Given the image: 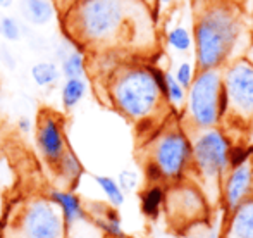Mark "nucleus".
I'll return each mask as SVG.
<instances>
[{
  "label": "nucleus",
  "instance_id": "f257e3e1",
  "mask_svg": "<svg viewBox=\"0 0 253 238\" xmlns=\"http://www.w3.org/2000/svg\"><path fill=\"white\" fill-rule=\"evenodd\" d=\"M64 35L86 54L133 45L140 0H74L59 14Z\"/></svg>",
  "mask_w": 253,
  "mask_h": 238
},
{
  "label": "nucleus",
  "instance_id": "f03ea898",
  "mask_svg": "<svg viewBox=\"0 0 253 238\" xmlns=\"http://www.w3.org/2000/svg\"><path fill=\"white\" fill-rule=\"evenodd\" d=\"M160 88L159 73L148 69H126L114 78L110 97L116 107L129 118H145L155 107Z\"/></svg>",
  "mask_w": 253,
  "mask_h": 238
},
{
  "label": "nucleus",
  "instance_id": "7ed1b4c3",
  "mask_svg": "<svg viewBox=\"0 0 253 238\" xmlns=\"http://www.w3.org/2000/svg\"><path fill=\"white\" fill-rule=\"evenodd\" d=\"M238 35L236 17L227 7H212L203 14L197 26L198 60L205 69L226 59Z\"/></svg>",
  "mask_w": 253,
  "mask_h": 238
},
{
  "label": "nucleus",
  "instance_id": "20e7f679",
  "mask_svg": "<svg viewBox=\"0 0 253 238\" xmlns=\"http://www.w3.org/2000/svg\"><path fill=\"white\" fill-rule=\"evenodd\" d=\"M9 232L12 238H66L67 228L50 198L37 197L24 202Z\"/></svg>",
  "mask_w": 253,
  "mask_h": 238
},
{
  "label": "nucleus",
  "instance_id": "39448f33",
  "mask_svg": "<svg viewBox=\"0 0 253 238\" xmlns=\"http://www.w3.org/2000/svg\"><path fill=\"white\" fill-rule=\"evenodd\" d=\"M219 104L226 105V95L220 94V80L215 71H203L191 90V112L200 126H210L219 116Z\"/></svg>",
  "mask_w": 253,
  "mask_h": 238
},
{
  "label": "nucleus",
  "instance_id": "423d86ee",
  "mask_svg": "<svg viewBox=\"0 0 253 238\" xmlns=\"http://www.w3.org/2000/svg\"><path fill=\"white\" fill-rule=\"evenodd\" d=\"M37 145L42 157L48 166H55V162L62 157L67 148L64 123L60 116L50 111H42L37 121Z\"/></svg>",
  "mask_w": 253,
  "mask_h": 238
},
{
  "label": "nucleus",
  "instance_id": "0eeeda50",
  "mask_svg": "<svg viewBox=\"0 0 253 238\" xmlns=\"http://www.w3.org/2000/svg\"><path fill=\"white\" fill-rule=\"evenodd\" d=\"M195 159L205 175L215 176L227 166V142L219 131H209L195 145Z\"/></svg>",
  "mask_w": 253,
  "mask_h": 238
},
{
  "label": "nucleus",
  "instance_id": "6e6552de",
  "mask_svg": "<svg viewBox=\"0 0 253 238\" xmlns=\"http://www.w3.org/2000/svg\"><path fill=\"white\" fill-rule=\"evenodd\" d=\"M190 154L188 143L181 135L172 133L160 140L155 150V166L162 175L177 176Z\"/></svg>",
  "mask_w": 253,
  "mask_h": 238
},
{
  "label": "nucleus",
  "instance_id": "1a4fd4ad",
  "mask_svg": "<svg viewBox=\"0 0 253 238\" xmlns=\"http://www.w3.org/2000/svg\"><path fill=\"white\" fill-rule=\"evenodd\" d=\"M227 95L231 102L243 112H253V69L238 64L227 74Z\"/></svg>",
  "mask_w": 253,
  "mask_h": 238
},
{
  "label": "nucleus",
  "instance_id": "9d476101",
  "mask_svg": "<svg viewBox=\"0 0 253 238\" xmlns=\"http://www.w3.org/2000/svg\"><path fill=\"white\" fill-rule=\"evenodd\" d=\"M48 198L59 207L67 230L88 218L86 209L83 207V202L73 190H52Z\"/></svg>",
  "mask_w": 253,
  "mask_h": 238
},
{
  "label": "nucleus",
  "instance_id": "9b49d317",
  "mask_svg": "<svg viewBox=\"0 0 253 238\" xmlns=\"http://www.w3.org/2000/svg\"><path fill=\"white\" fill-rule=\"evenodd\" d=\"M19 7L24 21L35 26H45L57 16L53 0H21Z\"/></svg>",
  "mask_w": 253,
  "mask_h": 238
},
{
  "label": "nucleus",
  "instance_id": "f8f14e48",
  "mask_svg": "<svg viewBox=\"0 0 253 238\" xmlns=\"http://www.w3.org/2000/svg\"><path fill=\"white\" fill-rule=\"evenodd\" d=\"M57 176L67 185V187H74V185L80 181V178L83 176V164L78 159V155L71 150L69 147L66 148V152L62 154V157L55 162L53 166Z\"/></svg>",
  "mask_w": 253,
  "mask_h": 238
},
{
  "label": "nucleus",
  "instance_id": "ddd939ff",
  "mask_svg": "<svg viewBox=\"0 0 253 238\" xmlns=\"http://www.w3.org/2000/svg\"><path fill=\"white\" fill-rule=\"evenodd\" d=\"M252 183V171L248 164L238 166V169L233 173L227 185V202H229L231 207L238 205L241 202V198L245 197V193L248 191Z\"/></svg>",
  "mask_w": 253,
  "mask_h": 238
},
{
  "label": "nucleus",
  "instance_id": "4468645a",
  "mask_svg": "<svg viewBox=\"0 0 253 238\" xmlns=\"http://www.w3.org/2000/svg\"><path fill=\"white\" fill-rule=\"evenodd\" d=\"M86 90L88 85L84 81V78H66L62 90H60V100H62L64 109L71 111V109L76 107L86 95Z\"/></svg>",
  "mask_w": 253,
  "mask_h": 238
},
{
  "label": "nucleus",
  "instance_id": "2eb2a0df",
  "mask_svg": "<svg viewBox=\"0 0 253 238\" xmlns=\"http://www.w3.org/2000/svg\"><path fill=\"white\" fill-rule=\"evenodd\" d=\"M31 80L35 81L37 87L47 88L52 87L59 81L60 78V69L53 60H38L31 66Z\"/></svg>",
  "mask_w": 253,
  "mask_h": 238
},
{
  "label": "nucleus",
  "instance_id": "dca6fc26",
  "mask_svg": "<svg viewBox=\"0 0 253 238\" xmlns=\"http://www.w3.org/2000/svg\"><path fill=\"white\" fill-rule=\"evenodd\" d=\"M60 76L64 78H83L86 73V54L81 48L74 47L69 54L60 60Z\"/></svg>",
  "mask_w": 253,
  "mask_h": 238
},
{
  "label": "nucleus",
  "instance_id": "f3484780",
  "mask_svg": "<svg viewBox=\"0 0 253 238\" xmlns=\"http://www.w3.org/2000/svg\"><path fill=\"white\" fill-rule=\"evenodd\" d=\"M233 238H253V200L238 211L231 226Z\"/></svg>",
  "mask_w": 253,
  "mask_h": 238
},
{
  "label": "nucleus",
  "instance_id": "a211bd4d",
  "mask_svg": "<svg viewBox=\"0 0 253 238\" xmlns=\"http://www.w3.org/2000/svg\"><path fill=\"white\" fill-rule=\"evenodd\" d=\"M95 183L100 187V190L103 191V195L107 197V200L110 202L112 207H119L124 204V191L121 190L119 183L110 176H103L97 175L95 176Z\"/></svg>",
  "mask_w": 253,
  "mask_h": 238
},
{
  "label": "nucleus",
  "instance_id": "6ab92c4d",
  "mask_svg": "<svg viewBox=\"0 0 253 238\" xmlns=\"http://www.w3.org/2000/svg\"><path fill=\"white\" fill-rule=\"evenodd\" d=\"M23 24L14 16H3L0 19V37L7 42H17L23 37Z\"/></svg>",
  "mask_w": 253,
  "mask_h": 238
},
{
  "label": "nucleus",
  "instance_id": "aec40b11",
  "mask_svg": "<svg viewBox=\"0 0 253 238\" xmlns=\"http://www.w3.org/2000/svg\"><path fill=\"white\" fill-rule=\"evenodd\" d=\"M162 204V191L159 188H152L143 195V212L148 216H155Z\"/></svg>",
  "mask_w": 253,
  "mask_h": 238
},
{
  "label": "nucleus",
  "instance_id": "412c9836",
  "mask_svg": "<svg viewBox=\"0 0 253 238\" xmlns=\"http://www.w3.org/2000/svg\"><path fill=\"white\" fill-rule=\"evenodd\" d=\"M169 44L172 45L174 48H177V50H188L191 45L190 35H188V31L184 30V28H176V30L170 31Z\"/></svg>",
  "mask_w": 253,
  "mask_h": 238
},
{
  "label": "nucleus",
  "instance_id": "4be33fe9",
  "mask_svg": "<svg viewBox=\"0 0 253 238\" xmlns=\"http://www.w3.org/2000/svg\"><path fill=\"white\" fill-rule=\"evenodd\" d=\"M117 183L123 191H133L138 187V175L134 171H121Z\"/></svg>",
  "mask_w": 253,
  "mask_h": 238
},
{
  "label": "nucleus",
  "instance_id": "5701e85b",
  "mask_svg": "<svg viewBox=\"0 0 253 238\" xmlns=\"http://www.w3.org/2000/svg\"><path fill=\"white\" fill-rule=\"evenodd\" d=\"M164 81H166V92L169 94V97L172 98L174 102H181V98H183L181 85L177 83L170 74H166V76H164Z\"/></svg>",
  "mask_w": 253,
  "mask_h": 238
},
{
  "label": "nucleus",
  "instance_id": "b1692460",
  "mask_svg": "<svg viewBox=\"0 0 253 238\" xmlns=\"http://www.w3.org/2000/svg\"><path fill=\"white\" fill-rule=\"evenodd\" d=\"M177 83L184 85V87H188V85L191 83V66L190 64L184 62L183 66L179 67V71H177Z\"/></svg>",
  "mask_w": 253,
  "mask_h": 238
},
{
  "label": "nucleus",
  "instance_id": "393cba45",
  "mask_svg": "<svg viewBox=\"0 0 253 238\" xmlns=\"http://www.w3.org/2000/svg\"><path fill=\"white\" fill-rule=\"evenodd\" d=\"M17 130H19L21 133H30V131L33 130V121L28 118V116H21V118L17 119Z\"/></svg>",
  "mask_w": 253,
  "mask_h": 238
},
{
  "label": "nucleus",
  "instance_id": "a878e982",
  "mask_svg": "<svg viewBox=\"0 0 253 238\" xmlns=\"http://www.w3.org/2000/svg\"><path fill=\"white\" fill-rule=\"evenodd\" d=\"M0 57H2L3 62L7 64L9 67H14L16 66V59H12V54H10L7 48H2V54H0Z\"/></svg>",
  "mask_w": 253,
  "mask_h": 238
},
{
  "label": "nucleus",
  "instance_id": "bb28decb",
  "mask_svg": "<svg viewBox=\"0 0 253 238\" xmlns=\"http://www.w3.org/2000/svg\"><path fill=\"white\" fill-rule=\"evenodd\" d=\"M73 2L74 0H53V3H55V7H57V14H60L62 10H66Z\"/></svg>",
  "mask_w": 253,
  "mask_h": 238
},
{
  "label": "nucleus",
  "instance_id": "cd10ccee",
  "mask_svg": "<svg viewBox=\"0 0 253 238\" xmlns=\"http://www.w3.org/2000/svg\"><path fill=\"white\" fill-rule=\"evenodd\" d=\"M14 5V0H0V7L2 9H10Z\"/></svg>",
  "mask_w": 253,
  "mask_h": 238
}]
</instances>
